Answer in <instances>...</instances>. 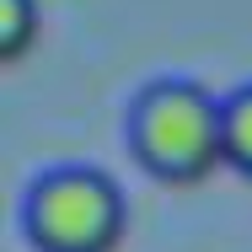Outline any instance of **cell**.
<instances>
[{
  "label": "cell",
  "instance_id": "6da1fadb",
  "mask_svg": "<svg viewBox=\"0 0 252 252\" xmlns=\"http://www.w3.org/2000/svg\"><path fill=\"white\" fill-rule=\"evenodd\" d=\"M129 151L156 183H199L215 166H225V124L220 97L193 75H156L145 81L129 118H124Z\"/></svg>",
  "mask_w": 252,
  "mask_h": 252
},
{
  "label": "cell",
  "instance_id": "7a4b0ae2",
  "mask_svg": "<svg viewBox=\"0 0 252 252\" xmlns=\"http://www.w3.org/2000/svg\"><path fill=\"white\" fill-rule=\"evenodd\" d=\"M129 225L124 188L86 161L49 166L27 183L22 236L38 252H113Z\"/></svg>",
  "mask_w": 252,
  "mask_h": 252
},
{
  "label": "cell",
  "instance_id": "3957f363",
  "mask_svg": "<svg viewBox=\"0 0 252 252\" xmlns=\"http://www.w3.org/2000/svg\"><path fill=\"white\" fill-rule=\"evenodd\" d=\"M220 124H225V166L252 177V81L220 97Z\"/></svg>",
  "mask_w": 252,
  "mask_h": 252
},
{
  "label": "cell",
  "instance_id": "277c9868",
  "mask_svg": "<svg viewBox=\"0 0 252 252\" xmlns=\"http://www.w3.org/2000/svg\"><path fill=\"white\" fill-rule=\"evenodd\" d=\"M38 38V0H0V59L16 64Z\"/></svg>",
  "mask_w": 252,
  "mask_h": 252
}]
</instances>
